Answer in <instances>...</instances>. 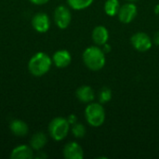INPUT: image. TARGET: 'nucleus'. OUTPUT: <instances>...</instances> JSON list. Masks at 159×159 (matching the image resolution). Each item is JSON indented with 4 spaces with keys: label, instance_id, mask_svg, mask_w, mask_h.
<instances>
[{
    "label": "nucleus",
    "instance_id": "f03ea898",
    "mask_svg": "<svg viewBox=\"0 0 159 159\" xmlns=\"http://www.w3.org/2000/svg\"><path fill=\"white\" fill-rule=\"evenodd\" d=\"M52 59L45 52L35 53L28 62V70L34 76L46 75L51 68Z\"/></svg>",
    "mask_w": 159,
    "mask_h": 159
},
{
    "label": "nucleus",
    "instance_id": "7ed1b4c3",
    "mask_svg": "<svg viewBox=\"0 0 159 159\" xmlns=\"http://www.w3.org/2000/svg\"><path fill=\"white\" fill-rule=\"evenodd\" d=\"M87 122L92 127H100L105 120V111L100 102H90L85 110Z\"/></svg>",
    "mask_w": 159,
    "mask_h": 159
},
{
    "label": "nucleus",
    "instance_id": "5701e85b",
    "mask_svg": "<svg viewBox=\"0 0 159 159\" xmlns=\"http://www.w3.org/2000/svg\"><path fill=\"white\" fill-rule=\"evenodd\" d=\"M103 47H104V48H103L102 50H103V52H104V53H105V52H109V51H110L111 47H110L107 43H106V44H104V45H103Z\"/></svg>",
    "mask_w": 159,
    "mask_h": 159
},
{
    "label": "nucleus",
    "instance_id": "412c9836",
    "mask_svg": "<svg viewBox=\"0 0 159 159\" xmlns=\"http://www.w3.org/2000/svg\"><path fill=\"white\" fill-rule=\"evenodd\" d=\"M31 3H33L34 5H37V6H41V5H45L47 4L49 0H29Z\"/></svg>",
    "mask_w": 159,
    "mask_h": 159
},
{
    "label": "nucleus",
    "instance_id": "b1692460",
    "mask_svg": "<svg viewBox=\"0 0 159 159\" xmlns=\"http://www.w3.org/2000/svg\"><path fill=\"white\" fill-rule=\"evenodd\" d=\"M36 157L37 158H45V157H47V156L46 155H43L41 152H38V155L36 156Z\"/></svg>",
    "mask_w": 159,
    "mask_h": 159
},
{
    "label": "nucleus",
    "instance_id": "ddd939ff",
    "mask_svg": "<svg viewBox=\"0 0 159 159\" xmlns=\"http://www.w3.org/2000/svg\"><path fill=\"white\" fill-rule=\"evenodd\" d=\"M92 39L94 43L98 46H103L107 43L109 39V32L106 27L102 25L96 26L92 31Z\"/></svg>",
    "mask_w": 159,
    "mask_h": 159
},
{
    "label": "nucleus",
    "instance_id": "6ab92c4d",
    "mask_svg": "<svg viewBox=\"0 0 159 159\" xmlns=\"http://www.w3.org/2000/svg\"><path fill=\"white\" fill-rule=\"evenodd\" d=\"M72 133L73 135L77 138V139H82L85 134H86V128L83 124L81 123H75L74 125H72Z\"/></svg>",
    "mask_w": 159,
    "mask_h": 159
},
{
    "label": "nucleus",
    "instance_id": "39448f33",
    "mask_svg": "<svg viewBox=\"0 0 159 159\" xmlns=\"http://www.w3.org/2000/svg\"><path fill=\"white\" fill-rule=\"evenodd\" d=\"M72 14L65 6H59L54 11V21L60 29H66L71 22Z\"/></svg>",
    "mask_w": 159,
    "mask_h": 159
},
{
    "label": "nucleus",
    "instance_id": "9d476101",
    "mask_svg": "<svg viewBox=\"0 0 159 159\" xmlns=\"http://www.w3.org/2000/svg\"><path fill=\"white\" fill-rule=\"evenodd\" d=\"M52 61L58 68H65L72 61V56L68 50L60 49L52 56Z\"/></svg>",
    "mask_w": 159,
    "mask_h": 159
},
{
    "label": "nucleus",
    "instance_id": "aec40b11",
    "mask_svg": "<svg viewBox=\"0 0 159 159\" xmlns=\"http://www.w3.org/2000/svg\"><path fill=\"white\" fill-rule=\"evenodd\" d=\"M67 120H68V122H69L70 125H74L75 123L77 122V117H76L75 115H70V116L67 117Z\"/></svg>",
    "mask_w": 159,
    "mask_h": 159
},
{
    "label": "nucleus",
    "instance_id": "6e6552de",
    "mask_svg": "<svg viewBox=\"0 0 159 159\" xmlns=\"http://www.w3.org/2000/svg\"><path fill=\"white\" fill-rule=\"evenodd\" d=\"M32 26L38 33L48 32L50 27L49 17L43 12L36 13L32 19Z\"/></svg>",
    "mask_w": 159,
    "mask_h": 159
},
{
    "label": "nucleus",
    "instance_id": "f8f14e48",
    "mask_svg": "<svg viewBox=\"0 0 159 159\" xmlns=\"http://www.w3.org/2000/svg\"><path fill=\"white\" fill-rule=\"evenodd\" d=\"M76 98L79 100V102L83 103H90L95 99V93L91 87L89 86H81L79 87L75 91Z\"/></svg>",
    "mask_w": 159,
    "mask_h": 159
},
{
    "label": "nucleus",
    "instance_id": "2eb2a0df",
    "mask_svg": "<svg viewBox=\"0 0 159 159\" xmlns=\"http://www.w3.org/2000/svg\"><path fill=\"white\" fill-rule=\"evenodd\" d=\"M48 143V138L43 132L34 133L30 140V146L34 151H40L43 149Z\"/></svg>",
    "mask_w": 159,
    "mask_h": 159
},
{
    "label": "nucleus",
    "instance_id": "a211bd4d",
    "mask_svg": "<svg viewBox=\"0 0 159 159\" xmlns=\"http://www.w3.org/2000/svg\"><path fill=\"white\" fill-rule=\"evenodd\" d=\"M98 99H99L100 103H106L110 102L112 99V90L107 87L101 89L98 94Z\"/></svg>",
    "mask_w": 159,
    "mask_h": 159
},
{
    "label": "nucleus",
    "instance_id": "4be33fe9",
    "mask_svg": "<svg viewBox=\"0 0 159 159\" xmlns=\"http://www.w3.org/2000/svg\"><path fill=\"white\" fill-rule=\"evenodd\" d=\"M154 41H155V43L159 46V32H157L156 33V34H155V36H154Z\"/></svg>",
    "mask_w": 159,
    "mask_h": 159
},
{
    "label": "nucleus",
    "instance_id": "393cba45",
    "mask_svg": "<svg viewBox=\"0 0 159 159\" xmlns=\"http://www.w3.org/2000/svg\"><path fill=\"white\" fill-rule=\"evenodd\" d=\"M129 1H130V2H134V1H137V0H129Z\"/></svg>",
    "mask_w": 159,
    "mask_h": 159
},
{
    "label": "nucleus",
    "instance_id": "dca6fc26",
    "mask_svg": "<svg viewBox=\"0 0 159 159\" xmlns=\"http://www.w3.org/2000/svg\"><path fill=\"white\" fill-rule=\"evenodd\" d=\"M120 4L118 0H106L104 4V11L108 16H116L118 14Z\"/></svg>",
    "mask_w": 159,
    "mask_h": 159
},
{
    "label": "nucleus",
    "instance_id": "0eeeda50",
    "mask_svg": "<svg viewBox=\"0 0 159 159\" xmlns=\"http://www.w3.org/2000/svg\"><path fill=\"white\" fill-rule=\"evenodd\" d=\"M117 15L121 22L129 23L135 19L137 15V7L132 3H127L120 7Z\"/></svg>",
    "mask_w": 159,
    "mask_h": 159
},
{
    "label": "nucleus",
    "instance_id": "4468645a",
    "mask_svg": "<svg viewBox=\"0 0 159 159\" xmlns=\"http://www.w3.org/2000/svg\"><path fill=\"white\" fill-rule=\"evenodd\" d=\"M9 129L11 133L17 137H24L28 134L29 131L28 125L20 119L12 120L9 125Z\"/></svg>",
    "mask_w": 159,
    "mask_h": 159
},
{
    "label": "nucleus",
    "instance_id": "f257e3e1",
    "mask_svg": "<svg viewBox=\"0 0 159 159\" xmlns=\"http://www.w3.org/2000/svg\"><path fill=\"white\" fill-rule=\"evenodd\" d=\"M85 65L91 71H99L105 65V53L96 46L89 47L82 55Z\"/></svg>",
    "mask_w": 159,
    "mask_h": 159
},
{
    "label": "nucleus",
    "instance_id": "423d86ee",
    "mask_svg": "<svg viewBox=\"0 0 159 159\" xmlns=\"http://www.w3.org/2000/svg\"><path fill=\"white\" fill-rule=\"evenodd\" d=\"M131 44L133 48L141 52H144L149 50L152 48V39L150 36L143 32H139L134 34L131 36Z\"/></svg>",
    "mask_w": 159,
    "mask_h": 159
},
{
    "label": "nucleus",
    "instance_id": "9b49d317",
    "mask_svg": "<svg viewBox=\"0 0 159 159\" xmlns=\"http://www.w3.org/2000/svg\"><path fill=\"white\" fill-rule=\"evenodd\" d=\"M34 150L30 145H18L10 153L11 159H32L34 158Z\"/></svg>",
    "mask_w": 159,
    "mask_h": 159
},
{
    "label": "nucleus",
    "instance_id": "1a4fd4ad",
    "mask_svg": "<svg viewBox=\"0 0 159 159\" xmlns=\"http://www.w3.org/2000/svg\"><path fill=\"white\" fill-rule=\"evenodd\" d=\"M62 153L66 159H82L84 157V151L82 147L75 142L68 143L64 146Z\"/></svg>",
    "mask_w": 159,
    "mask_h": 159
},
{
    "label": "nucleus",
    "instance_id": "f3484780",
    "mask_svg": "<svg viewBox=\"0 0 159 159\" xmlns=\"http://www.w3.org/2000/svg\"><path fill=\"white\" fill-rule=\"evenodd\" d=\"M94 0H67L68 5L75 10H82L89 7Z\"/></svg>",
    "mask_w": 159,
    "mask_h": 159
},
{
    "label": "nucleus",
    "instance_id": "20e7f679",
    "mask_svg": "<svg viewBox=\"0 0 159 159\" xmlns=\"http://www.w3.org/2000/svg\"><path fill=\"white\" fill-rule=\"evenodd\" d=\"M70 130V124L67 118L55 117L48 125V132L50 137L57 142L62 141L66 138Z\"/></svg>",
    "mask_w": 159,
    "mask_h": 159
}]
</instances>
